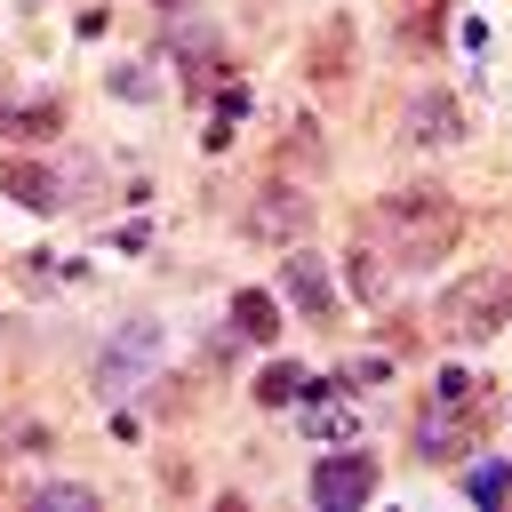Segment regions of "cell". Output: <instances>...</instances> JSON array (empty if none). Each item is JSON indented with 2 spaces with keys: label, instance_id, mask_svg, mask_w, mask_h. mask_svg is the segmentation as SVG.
I'll return each instance as SVG.
<instances>
[{
  "label": "cell",
  "instance_id": "cell-18",
  "mask_svg": "<svg viewBox=\"0 0 512 512\" xmlns=\"http://www.w3.org/2000/svg\"><path fill=\"white\" fill-rule=\"evenodd\" d=\"M40 504H56V512H88V488H40Z\"/></svg>",
  "mask_w": 512,
  "mask_h": 512
},
{
  "label": "cell",
  "instance_id": "cell-16",
  "mask_svg": "<svg viewBox=\"0 0 512 512\" xmlns=\"http://www.w3.org/2000/svg\"><path fill=\"white\" fill-rule=\"evenodd\" d=\"M312 432H320V440H352V408L320 400V408H312Z\"/></svg>",
  "mask_w": 512,
  "mask_h": 512
},
{
  "label": "cell",
  "instance_id": "cell-6",
  "mask_svg": "<svg viewBox=\"0 0 512 512\" xmlns=\"http://www.w3.org/2000/svg\"><path fill=\"white\" fill-rule=\"evenodd\" d=\"M152 352H160V328H152V320H136L128 336H112V352H104L96 384H104V392H128V384H144V376H152Z\"/></svg>",
  "mask_w": 512,
  "mask_h": 512
},
{
  "label": "cell",
  "instance_id": "cell-17",
  "mask_svg": "<svg viewBox=\"0 0 512 512\" xmlns=\"http://www.w3.org/2000/svg\"><path fill=\"white\" fill-rule=\"evenodd\" d=\"M504 488H512V464H480V472H472V496H480V504H496Z\"/></svg>",
  "mask_w": 512,
  "mask_h": 512
},
{
  "label": "cell",
  "instance_id": "cell-9",
  "mask_svg": "<svg viewBox=\"0 0 512 512\" xmlns=\"http://www.w3.org/2000/svg\"><path fill=\"white\" fill-rule=\"evenodd\" d=\"M288 304H296L304 320H328V312H336V288H328L320 256H288Z\"/></svg>",
  "mask_w": 512,
  "mask_h": 512
},
{
  "label": "cell",
  "instance_id": "cell-11",
  "mask_svg": "<svg viewBox=\"0 0 512 512\" xmlns=\"http://www.w3.org/2000/svg\"><path fill=\"white\" fill-rule=\"evenodd\" d=\"M344 264H352V296H360L368 312H384V296H392V272H384V256H376V240H360V248H352Z\"/></svg>",
  "mask_w": 512,
  "mask_h": 512
},
{
  "label": "cell",
  "instance_id": "cell-2",
  "mask_svg": "<svg viewBox=\"0 0 512 512\" xmlns=\"http://www.w3.org/2000/svg\"><path fill=\"white\" fill-rule=\"evenodd\" d=\"M440 320H448V336H464V344H480V336H496L504 320H512V264H488V272H464L448 296H440Z\"/></svg>",
  "mask_w": 512,
  "mask_h": 512
},
{
  "label": "cell",
  "instance_id": "cell-19",
  "mask_svg": "<svg viewBox=\"0 0 512 512\" xmlns=\"http://www.w3.org/2000/svg\"><path fill=\"white\" fill-rule=\"evenodd\" d=\"M440 8H448V0H424V8L408 16V40H432V24H440Z\"/></svg>",
  "mask_w": 512,
  "mask_h": 512
},
{
  "label": "cell",
  "instance_id": "cell-12",
  "mask_svg": "<svg viewBox=\"0 0 512 512\" xmlns=\"http://www.w3.org/2000/svg\"><path fill=\"white\" fill-rule=\"evenodd\" d=\"M232 336H256V344H272V336H280V304H272L264 288H240V296H232Z\"/></svg>",
  "mask_w": 512,
  "mask_h": 512
},
{
  "label": "cell",
  "instance_id": "cell-20",
  "mask_svg": "<svg viewBox=\"0 0 512 512\" xmlns=\"http://www.w3.org/2000/svg\"><path fill=\"white\" fill-rule=\"evenodd\" d=\"M160 8H184V0H160Z\"/></svg>",
  "mask_w": 512,
  "mask_h": 512
},
{
  "label": "cell",
  "instance_id": "cell-7",
  "mask_svg": "<svg viewBox=\"0 0 512 512\" xmlns=\"http://www.w3.org/2000/svg\"><path fill=\"white\" fill-rule=\"evenodd\" d=\"M456 136H464V104L448 88H424L408 104V144H456Z\"/></svg>",
  "mask_w": 512,
  "mask_h": 512
},
{
  "label": "cell",
  "instance_id": "cell-14",
  "mask_svg": "<svg viewBox=\"0 0 512 512\" xmlns=\"http://www.w3.org/2000/svg\"><path fill=\"white\" fill-rule=\"evenodd\" d=\"M296 384H304V368H288V360H272V368L256 376V400H264V408H280V400H296Z\"/></svg>",
  "mask_w": 512,
  "mask_h": 512
},
{
  "label": "cell",
  "instance_id": "cell-15",
  "mask_svg": "<svg viewBox=\"0 0 512 512\" xmlns=\"http://www.w3.org/2000/svg\"><path fill=\"white\" fill-rule=\"evenodd\" d=\"M8 128H16V136H56V128H64V104H56V96H48V104H24Z\"/></svg>",
  "mask_w": 512,
  "mask_h": 512
},
{
  "label": "cell",
  "instance_id": "cell-8",
  "mask_svg": "<svg viewBox=\"0 0 512 512\" xmlns=\"http://www.w3.org/2000/svg\"><path fill=\"white\" fill-rule=\"evenodd\" d=\"M0 192L24 200V208H64V176H48L40 160H8L0 168Z\"/></svg>",
  "mask_w": 512,
  "mask_h": 512
},
{
  "label": "cell",
  "instance_id": "cell-10",
  "mask_svg": "<svg viewBox=\"0 0 512 512\" xmlns=\"http://www.w3.org/2000/svg\"><path fill=\"white\" fill-rule=\"evenodd\" d=\"M304 72H312L320 88H336V80L352 72V24H344V16H336V24L320 32V40H312V56H304Z\"/></svg>",
  "mask_w": 512,
  "mask_h": 512
},
{
  "label": "cell",
  "instance_id": "cell-4",
  "mask_svg": "<svg viewBox=\"0 0 512 512\" xmlns=\"http://www.w3.org/2000/svg\"><path fill=\"white\" fill-rule=\"evenodd\" d=\"M304 224H312V192H296V176H272L248 208V240H264V248H288Z\"/></svg>",
  "mask_w": 512,
  "mask_h": 512
},
{
  "label": "cell",
  "instance_id": "cell-1",
  "mask_svg": "<svg viewBox=\"0 0 512 512\" xmlns=\"http://www.w3.org/2000/svg\"><path fill=\"white\" fill-rule=\"evenodd\" d=\"M360 232H384V248H392V264H400V272H432V264L456 248L464 208H456L440 184H408V192H392L384 208H368V216H360Z\"/></svg>",
  "mask_w": 512,
  "mask_h": 512
},
{
  "label": "cell",
  "instance_id": "cell-3",
  "mask_svg": "<svg viewBox=\"0 0 512 512\" xmlns=\"http://www.w3.org/2000/svg\"><path fill=\"white\" fill-rule=\"evenodd\" d=\"M368 496H376V456L368 448H336V456L312 464V504L320 512H360Z\"/></svg>",
  "mask_w": 512,
  "mask_h": 512
},
{
  "label": "cell",
  "instance_id": "cell-5",
  "mask_svg": "<svg viewBox=\"0 0 512 512\" xmlns=\"http://www.w3.org/2000/svg\"><path fill=\"white\" fill-rule=\"evenodd\" d=\"M480 424H488V408H448V400H432V408L416 416V456H432V464H464L472 440H480Z\"/></svg>",
  "mask_w": 512,
  "mask_h": 512
},
{
  "label": "cell",
  "instance_id": "cell-13",
  "mask_svg": "<svg viewBox=\"0 0 512 512\" xmlns=\"http://www.w3.org/2000/svg\"><path fill=\"white\" fill-rule=\"evenodd\" d=\"M320 168V144H312V120H296V136L280 144V176H312Z\"/></svg>",
  "mask_w": 512,
  "mask_h": 512
}]
</instances>
